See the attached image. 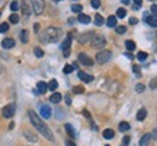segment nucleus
<instances>
[{"mask_svg":"<svg viewBox=\"0 0 157 146\" xmlns=\"http://www.w3.org/2000/svg\"><path fill=\"white\" fill-rule=\"evenodd\" d=\"M28 116H29V120H31V123L34 124V127L36 130H38L41 135L44 136V137H47L50 142L54 140V135H52V132H51V129L47 126V124L39 118V116L36 114L35 111H32V110H29L28 111Z\"/></svg>","mask_w":157,"mask_h":146,"instance_id":"1","label":"nucleus"},{"mask_svg":"<svg viewBox=\"0 0 157 146\" xmlns=\"http://www.w3.org/2000/svg\"><path fill=\"white\" fill-rule=\"evenodd\" d=\"M63 31L60 28H56V26H48L42 34L39 35V39L45 43V44H50V43H57L60 37H61Z\"/></svg>","mask_w":157,"mask_h":146,"instance_id":"2","label":"nucleus"},{"mask_svg":"<svg viewBox=\"0 0 157 146\" xmlns=\"http://www.w3.org/2000/svg\"><path fill=\"white\" fill-rule=\"evenodd\" d=\"M90 45L93 47V48H103V45L106 44V39L103 38L102 35H99V34H93L92 35V38H90Z\"/></svg>","mask_w":157,"mask_h":146,"instance_id":"3","label":"nucleus"},{"mask_svg":"<svg viewBox=\"0 0 157 146\" xmlns=\"http://www.w3.org/2000/svg\"><path fill=\"white\" fill-rule=\"evenodd\" d=\"M111 57H112V53L109 50H102L96 54V62L99 64H105V63H108L111 60Z\"/></svg>","mask_w":157,"mask_h":146,"instance_id":"4","label":"nucleus"},{"mask_svg":"<svg viewBox=\"0 0 157 146\" xmlns=\"http://www.w3.org/2000/svg\"><path fill=\"white\" fill-rule=\"evenodd\" d=\"M32 3V10L35 12V15H41L42 12L45 10V2L44 0H31Z\"/></svg>","mask_w":157,"mask_h":146,"instance_id":"5","label":"nucleus"},{"mask_svg":"<svg viewBox=\"0 0 157 146\" xmlns=\"http://www.w3.org/2000/svg\"><path fill=\"white\" fill-rule=\"evenodd\" d=\"M15 112H16V105L12 102V104H7L6 107H3L2 110V114H3V117L5 118H12L15 116Z\"/></svg>","mask_w":157,"mask_h":146,"instance_id":"6","label":"nucleus"},{"mask_svg":"<svg viewBox=\"0 0 157 146\" xmlns=\"http://www.w3.org/2000/svg\"><path fill=\"white\" fill-rule=\"evenodd\" d=\"M70 45H71V34L68 35L67 38L63 41V44L60 45V48L63 50V56H64V57L70 56Z\"/></svg>","mask_w":157,"mask_h":146,"instance_id":"7","label":"nucleus"},{"mask_svg":"<svg viewBox=\"0 0 157 146\" xmlns=\"http://www.w3.org/2000/svg\"><path fill=\"white\" fill-rule=\"evenodd\" d=\"M78 63H82L83 66H92V64H93V60H92L86 53H78Z\"/></svg>","mask_w":157,"mask_h":146,"instance_id":"8","label":"nucleus"},{"mask_svg":"<svg viewBox=\"0 0 157 146\" xmlns=\"http://www.w3.org/2000/svg\"><path fill=\"white\" fill-rule=\"evenodd\" d=\"M39 114L42 118H50L51 117V108L50 105H41L39 107Z\"/></svg>","mask_w":157,"mask_h":146,"instance_id":"9","label":"nucleus"},{"mask_svg":"<svg viewBox=\"0 0 157 146\" xmlns=\"http://www.w3.org/2000/svg\"><path fill=\"white\" fill-rule=\"evenodd\" d=\"M93 34H95V32H84V34L78 35V37H77V41H78V43H82V44H84V43H89Z\"/></svg>","mask_w":157,"mask_h":146,"instance_id":"10","label":"nucleus"},{"mask_svg":"<svg viewBox=\"0 0 157 146\" xmlns=\"http://www.w3.org/2000/svg\"><path fill=\"white\" fill-rule=\"evenodd\" d=\"M2 47L6 48V50H9V48H13L15 47V39L13 38H5L2 41Z\"/></svg>","mask_w":157,"mask_h":146,"instance_id":"11","label":"nucleus"},{"mask_svg":"<svg viewBox=\"0 0 157 146\" xmlns=\"http://www.w3.org/2000/svg\"><path fill=\"white\" fill-rule=\"evenodd\" d=\"M77 76H78L80 80H83V82H86V83H89V82L93 80V76H92V75H87L86 72H78Z\"/></svg>","mask_w":157,"mask_h":146,"instance_id":"12","label":"nucleus"},{"mask_svg":"<svg viewBox=\"0 0 157 146\" xmlns=\"http://www.w3.org/2000/svg\"><path fill=\"white\" fill-rule=\"evenodd\" d=\"M47 89H48V88H47V83H45V82H38V83H36V94H38V95H42V94H45V92H47Z\"/></svg>","mask_w":157,"mask_h":146,"instance_id":"13","label":"nucleus"},{"mask_svg":"<svg viewBox=\"0 0 157 146\" xmlns=\"http://www.w3.org/2000/svg\"><path fill=\"white\" fill-rule=\"evenodd\" d=\"M153 139V136L150 135V133H146V135L141 137V140H140V146H147L148 143H150V140Z\"/></svg>","mask_w":157,"mask_h":146,"instance_id":"14","label":"nucleus"},{"mask_svg":"<svg viewBox=\"0 0 157 146\" xmlns=\"http://www.w3.org/2000/svg\"><path fill=\"white\" fill-rule=\"evenodd\" d=\"M146 21H147V23H148V25H151L153 28H156V26H157V18L154 16V15H147Z\"/></svg>","mask_w":157,"mask_h":146,"instance_id":"15","label":"nucleus"},{"mask_svg":"<svg viewBox=\"0 0 157 146\" xmlns=\"http://www.w3.org/2000/svg\"><path fill=\"white\" fill-rule=\"evenodd\" d=\"M77 21L80 23H89L90 22V16L89 15H84V13H78V16H77Z\"/></svg>","mask_w":157,"mask_h":146,"instance_id":"16","label":"nucleus"},{"mask_svg":"<svg viewBox=\"0 0 157 146\" xmlns=\"http://www.w3.org/2000/svg\"><path fill=\"white\" fill-rule=\"evenodd\" d=\"M146 117H147V110L146 108H140L138 112H137V120L143 121V120H146Z\"/></svg>","mask_w":157,"mask_h":146,"instance_id":"17","label":"nucleus"},{"mask_svg":"<svg viewBox=\"0 0 157 146\" xmlns=\"http://www.w3.org/2000/svg\"><path fill=\"white\" fill-rule=\"evenodd\" d=\"M106 25L109 26V28H113V26H117V16L111 15V16L106 19Z\"/></svg>","mask_w":157,"mask_h":146,"instance_id":"18","label":"nucleus"},{"mask_svg":"<svg viewBox=\"0 0 157 146\" xmlns=\"http://www.w3.org/2000/svg\"><path fill=\"white\" fill-rule=\"evenodd\" d=\"M115 137V132L112 129L103 130V139H113Z\"/></svg>","mask_w":157,"mask_h":146,"instance_id":"19","label":"nucleus"},{"mask_svg":"<svg viewBox=\"0 0 157 146\" xmlns=\"http://www.w3.org/2000/svg\"><path fill=\"white\" fill-rule=\"evenodd\" d=\"M61 94H58V92H56V94H52V95L50 96V101L52 102V104H58V102L61 101Z\"/></svg>","mask_w":157,"mask_h":146,"instance_id":"20","label":"nucleus"},{"mask_svg":"<svg viewBox=\"0 0 157 146\" xmlns=\"http://www.w3.org/2000/svg\"><path fill=\"white\" fill-rule=\"evenodd\" d=\"M64 127H66V132L70 135V137H71V139H76V132H74L73 126H71V124H66Z\"/></svg>","mask_w":157,"mask_h":146,"instance_id":"21","label":"nucleus"},{"mask_svg":"<svg viewBox=\"0 0 157 146\" xmlns=\"http://www.w3.org/2000/svg\"><path fill=\"white\" fill-rule=\"evenodd\" d=\"M21 41L25 43V44L29 41V32L26 31V29H22V31H21Z\"/></svg>","mask_w":157,"mask_h":146,"instance_id":"22","label":"nucleus"},{"mask_svg":"<svg viewBox=\"0 0 157 146\" xmlns=\"http://www.w3.org/2000/svg\"><path fill=\"white\" fill-rule=\"evenodd\" d=\"M22 9H23V13H25V15H26V16H28L29 13H31V10H32V7H31V6L28 5V2H26V0H23Z\"/></svg>","mask_w":157,"mask_h":146,"instance_id":"23","label":"nucleus"},{"mask_svg":"<svg viewBox=\"0 0 157 146\" xmlns=\"http://www.w3.org/2000/svg\"><path fill=\"white\" fill-rule=\"evenodd\" d=\"M103 18H102V15H99V13H96L95 15V25L96 26H101V25H103Z\"/></svg>","mask_w":157,"mask_h":146,"instance_id":"24","label":"nucleus"},{"mask_svg":"<svg viewBox=\"0 0 157 146\" xmlns=\"http://www.w3.org/2000/svg\"><path fill=\"white\" fill-rule=\"evenodd\" d=\"M125 47H127V50L128 51H132L135 48V43L132 39H128V41H125Z\"/></svg>","mask_w":157,"mask_h":146,"instance_id":"25","label":"nucleus"},{"mask_svg":"<svg viewBox=\"0 0 157 146\" xmlns=\"http://www.w3.org/2000/svg\"><path fill=\"white\" fill-rule=\"evenodd\" d=\"M119 130H121L122 133L128 132V130H129V124L127 123V121H122V123H119Z\"/></svg>","mask_w":157,"mask_h":146,"instance_id":"26","label":"nucleus"},{"mask_svg":"<svg viewBox=\"0 0 157 146\" xmlns=\"http://www.w3.org/2000/svg\"><path fill=\"white\" fill-rule=\"evenodd\" d=\"M135 57H137L140 62H146V59L148 57V54H147V53H144V51H138V54H137Z\"/></svg>","mask_w":157,"mask_h":146,"instance_id":"27","label":"nucleus"},{"mask_svg":"<svg viewBox=\"0 0 157 146\" xmlns=\"http://www.w3.org/2000/svg\"><path fill=\"white\" fill-rule=\"evenodd\" d=\"M57 86H58V83H57V80H56V79H52V80H51L50 83L47 85V88H48L50 91H56V89H57Z\"/></svg>","mask_w":157,"mask_h":146,"instance_id":"28","label":"nucleus"},{"mask_svg":"<svg viewBox=\"0 0 157 146\" xmlns=\"http://www.w3.org/2000/svg\"><path fill=\"white\" fill-rule=\"evenodd\" d=\"M125 16H127V10H125L124 7H119L117 10V19L118 18H125Z\"/></svg>","mask_w":157,"mask_h":146,"instance_id":"29","label":"nucleus"},{"mask_svg":"<svg viewBox=\"0 0 157 146\" xmlns=\"http://www.w3.org/2000/svg\"><path fill=\"white\" fill-rule=\"evenodd\" d=\"M71 10H73L74 13H82V10H83V6H82V5H73V6H71Z\"/></svg>","mask_w":157,"mask_h":146,"instance_id":"30","label":"nucleus"},{"mask_svg":"<svg viewBox=\"0 0 157 146\" xmlns=\"http://www.w3.org/2000/svg\"><path fill=\"white\" fill-rule=\"evenodd\" d=\"M9 22L10 23H17L19 22V16H17L16 13H12L10 16H9Z\"/></svg>","mask_w":157,"mask_h":146,"instance_id":"31","label":"nucleus"},{"mask_svg":"<svg viewBox=\"0 0 157 146\" xmlns=\"http://www.w3.org/2000/svg\"><path fill=\"white\" fill-rule=\"evenodd\" d=\"M115 31H117V34H125V32H127V26L117 25V26H115Z\"/></svg>","mask_w":157,"mask_h":146,"instance_id":"32","label":"nucleus"},{"mask_svg":"<svg viewBox=\"0 0 157 146\" xmlns=\"http://www.w3.org/2000/svg\"><path fill=\"white\" fill-rule=\"evenodd\" d=\"M34 53H35V56L38 57V59H41V57H44V51L41 50L39 47H35V48H34Z\"/></svg>","mask_w":157,"mask_h":146,"instance_id":"33","label":"nucleus"},{"mask_svg":"<svg viewBox=\"0 0 157 146\" xmlns=\"http://www.w3.org/2000/svg\"><path fill=\"white\" fill-rule=\"evenodd\" d=\"M25 136L28 137V140H29V142H34V143H35V142L38 140V139H36V136H35V135H31L29 132H25Z\"/></svg>","mask_w":157,"mask_h":146,"instance_id":"34","label":"nucleus"},{"mask_svg":"<svg viewBox=\"0 0 157 146\" xmlns=\"http://www.w3.org/2000/svg\"><path fill=\"white\" fill-rule=\"evenodd\" d=\"M73 92H74V94H77V95H78V94H84V88L77 85V86H74V88H73Z\"/></svg>","mask_w":157,"mask_h":146,"instance_id":"35","label":"nucleus"},{"mask_svg":"<svg viewBox=\"0 0 157 146\" xmlns=\"http://www.w3.org/2000/svg\"><path fill=\"white\" fill-rule=\"evenodd\" d=\"M90 5H92V7H95V9H99L101 7V0H90Z\"/></svg>","mask_w":157,"mask_h":146,"instance_id":"36","label":"nucleus"},{"mask_svg":"<svg viewBox=\"0 0 157 146\" xmlns=\"http://www.w3.org/2000/svg\"><path fill=\"white\" fill-rule=\"evenodd\" d=\"M144 89H146V86H144L143 83H137V85H135V91H137L138 94H141Z\"/></svg>","mask_w":157,"mask_h":146,"instance_id":"37","label":"nucleus"},{"mask_svg":"<svg viewBox=\"0 0 157 146\" xmlns=\"http://www.w3.org/2000/svg\"><path fill=\"white\" fill-rule=\"evenodd\" d=\"M9 29V23L7 22H3L2 25H0V32H6Z\"/></svg>","mask_w":157,"mask_h":146,"instance_id":"38","label":"nucleus"},{"mask_svg":"<svg viewBox=\"0 0 157 146\" xmlns=\"http://www.w3.org/2000/svg\"><path fill=\"white\" fill-rule=\"evenodd\" d=\"M10 9H12L13 12H16L17 9H19V3H17L16 0H15V2H12V3H10Z\"/></svg>","mask_w":157,"mask_h":146,"instance_id":"39","label":"nucleus"},{"mask_svg":"<svg viewBox=\"0 0 157 146\" xmlns=\"http://www.w3.org/2000/svg\"><path fill=\"white\" fill-rule=\"evenodd\" d=\"M73 70H74V69L71 67L70 64H66V66H64V73H71Z\"/></svg>","mask_w":157,"mask_h":146,"instance_id":"40","label":"nucleus"},{"mask_svg":"<svg viewBox=\"0 0 157 146\" xmlns=\"http://www.w3.org/2000/svg\"><path fill=\"white\" fill-rule=\"evenodd\" d=\"M129 139H131V137H128V136H125V137L122 139V145H124V146H128Z\"/></svg>","mask_w":157,"mask_h":146,"instance_id":"41","label":"nucleus"},{"mask_svg":"<svg viewBox=\"0 0 157 146\" xmlns=\"http://www.w3.org/2000/svg\"><path fill=\"white\" fill-rule=\"evenodd\" d=\"M132 72L135 73V75H138V76H140V67H138V66H132Z\"/></svg>","mask_w":157,"mask_h":146,"instance_id":"42","label":"nucleus"},{"mask_svg":"<svg viewBox=\"0 0 157 146\" xmlns=\"http://www.w3.org/2000/svg\"><path fill=\"white\" fill-rule=\"evenodd\" d=\"M156 13H157V6L153 5L151 6V15H154V16H156Z\"/></svg>","mask_w":157,"mask_h":146,"instance_id":"43","label":"nucleus"},{"mask_svg":"<svg viewBox=\"0 0 157 146\" xmlns=\"http://www.w3.org/2000/svg\"><path fill=\"white\" fill-rule=\"evenodd\" d=\"M125 57H127V59H129V60H132V59H135V57L132 56V54H131L129 51H128V53H125Z\"/></svg>","mask_w":157,"mask_h":146,"instance_id":"44","label":"nucleus"},{"mask_svg":"<svg viewBox=\"0 0 157 146\" xmlns=\"http://www.w3.org/2000/svg\"><path fill=\"white\" fill-rule=\"evenodd\" d=\"M137 22H138V21H137L135 18H131V19H129V23H131V25H135Z\"/></svg>","mask_w":157,"mask_h":146,"instance_id":"45","label":"nucleus"},{"mask_svg":"<svg viewBox=\"0 0 157 146\" xmlns=\"http://www.w3.org/2000/svg\"><path fill=\"white\" fill-rule=\"evenodd\" d=\"M66 102H67V104H68V105H70V104H71V98H70V96H66Z\"/></svg>","mask_w":157,"mask_h":146,"instance_id":"46","label":"nucleus"},{"mask_svg":"<svg viewBox=\"0 0 157 146\" xmlns=\"http://www.w3.org/2000/svg\"><path fill=\"white\" fill-rule=\"evenodd\" d=\"M134 3L137 6H141V3H143V0H134Z\"/></svg>","mask_w":157,"mask_h":146,"instance_id":"47","label":"nucleus"},{"mask_svg":"<svg viewBox=\"0 0 157 146\" xmlns=\"http://www.w3.org/2000/svg\"><path fill=\"white\" fill-rule=\"evenodd\" d=\"M151 88H153V89L156 88V79H153V82H151Z\"/></svg>","mask_w":157,"mask_h":146,"instance_id":"48","label":"nucleus"},{"mask_svg":"<svg viewBox=\"0 0 157 146\" xmlns=\"http://www.w3.org/2000/svg\"><path fill=\"white\" fill-rule=\"evenodd\" d=\"M66 146H76V145H74L73 142H68V140H67V143H66Z\"/></svg>","mask_w":157,"mask_h":146,"instance_id":"49","label":"nucleus"},{"mask_svg":"<svg viewBox=\"0 0 157 146\" xmlns=\"http://www.w3.org/2000/svg\"><path fill=\"white\" fill-rule=\"evenodd\" d=\"M83 114H84V116H86V117H87V118H90V114H89V112H87V111H86V110H84V111H83Z\"/></svg>","mask_w":157,"mask_h":146,"instance_id":"50","label":"nucleus"},{"mask_svg":"<svg viewBox=\"0 0 157 146\" xmlns=\"http://www.w3.org/2000/svg\"><path fill=\"white\" fill-rule=\"evenodd\" d=\"M121 2H122L124 5H128V3H129V2H131V0H121Z\"/></svg>","mask_w":157,"mask_h":146,"instance_id":"51","label":"nucleus"},{"mask_svg":"<svg viewBox=\"0 0 157 146\" xmlns=\"http://www.w3.org/2000/svg\"><path fill=\"white\" fill-rule=\"evenodd\" d=\"M13 127H15V124H13V123H10V124H9V130H12V129H13Z\"/></svg>","mask_w":157,"mask_h":146,"instance_id":"52","label":"nucleus"},{"mask_svg":"<svg viewBox=\"0 0 157 146\" xmlns=\"http://www.w3.org/2000/svg\"><path fill=\"white\" fill-rule=\"evenodd\" d=\"M3 2H5V0H0V5H2V3H3Z\"/></svg>","mask_w":157,"mask_h":146,"instance_id":"53","label":"nucleus"},{"mask_svg":"<svg viewBox=\"0 0 157 146\" xmlns=\"http://www.w3.org/2000/svg\"><path fill=\"white\" fill-rule=\"evenodd\" d=\"M150 2H154V0H150Z\"/></svg>","mask_w":157,"mask_h":146,"instance_id":"54","label":"nucleus"},{"mask_svg":"<svg viewBox=\"0 0 157 146\" xmlns=\"http://www.w3.org/2000/svg\"><path fill=\"white\" fill-rule=\"evenodd\" d=\"M105 146H109V145H105Z\"/></svg>","mask_w":157,"mask_h":146,"instance_id":"55","label":"nucleus"},{"mask_svg":"<svg viewBox=\"0 0 157 146\" xmlns=\"http://www.w3.org/2000/svg\"><path fill=\"white\" fill-rule=\"evenodd\" d=\"M121 146H124V145H121Z\"/></svg>","mask_w":157,"mask_h":146,"instance_id":"56","label":"nucleus"}]
</instances>
